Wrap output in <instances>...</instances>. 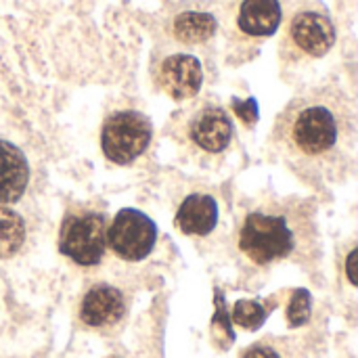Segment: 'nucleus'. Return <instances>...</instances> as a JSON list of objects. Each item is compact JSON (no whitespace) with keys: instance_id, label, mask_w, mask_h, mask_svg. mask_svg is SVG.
<instances>
[{"instance_id":"nucleus-5","label":"nucleus","mask_w":358,"mask_h":358,"mask_svg":"<svg viewBox=\"0 0 358 358\" xmlns=\"http://www.w3.org/2000/svg\"><path fill=\"white\" fill-rule=\"evenodd\" d=\"M157 241V227L155 222L134 208H124L115 214L109 231H107V243L120 256L128 262H138L151 254Z\"/></svg>"},{"instance_id":"nucleus-15","label":"nucleus","mask_w":358,"mask_h":358,"mask_svg":"<svg viewBox=\"0 0 358 358\" xmlns=\"http://www.w3.org/2000/svg\"><path fill=\"white\" fill-rule=\"evenodd\" d=\"M241 358H306L300 344L287 338H264L252 344Z\"/></svg>"},{"instance_id":"nucleus-12","label":"nucleus","mask_w":358,"mask_h":358,"mask_svg":"<svg viewBox=\"0 0 358 358\" xmlns=\"http://www.w3.org/2000/svg\"><path fill=\"white\" fill-rule=\"evenodd\" d=\"M281 25L279 0H243L237 13V27L254 38L273 36Z\"/></svg>"},{"instance_id":"nucleus-19","label":"nucleus","mask_w":358,"mask_h":358,"mask_svg":"<svg viewBox=\"0 0 358 358\" xmlns=\"http://www.w3.org/2000/svg\"><path fill=\"white\" fill-rule=\"evenodd\" d=\"M355 260H357V252H352V254H350V258H348V277H350V281L357 285V277H355Z\"/></svg>"},{"instance_id":"nucleus-11","label":"nucleus","mask_w":358,"mask_h":358,"mask_svg":"<svg viewBox=\"0 0 358 358\" xmlns=\"http://www.w3.org/2000/svg\"><path fill=\"white\" fill-rule=\"evenodd\" d=\"M174 222L185 235L203 237V235L212 233L218 222V206H216L214 197H210V195H203V193L189 195L180 203Z\"/></svg>"},{"instance_id":"nucleus-17","label":"nucleus","mask_w":358,"mask_h":358,"mask_svg":"<svg viewBox=\"0 0 358 358\" xmlns=\"http://www.w3.org/2000/svg\"><path fill=\"white\" fill-rule=\"evenodd\" d=\"M310 319V294L306 289H296L289 306H287V321L289 327H302Z\"/></svg>"},{"instance_id":"nucleus-18","label":"nucleus","mask_w":358,"mask_h":358,"mask_svg":"<svg viewBox=\"0 0 358 358\" xmlns=\"http://www.w3.org/2000/svg\"><path fill=\"white\" fill-rule=\"evenodd\" d=\"M235 105V111H237V115L239 117H243V122L248 124V126H252L254 122H256V117H258V105H256V101L254 99H248L245 103H239L237 99L233 101Z\"/></svg>"},{"instance_id":"nucleus-13","label":"nucleus","mask_w":358,"mask_h":358,"mask_svg":"<svg viewBox=\"0 0 358 358\" xmlns=\"http://www.w3.org/2000/svg\"><path fill=\"white\" fill-rule=\"evenodd\" d=\"M216 19L210 13H199V10H187L180 13L174 19V36L185 42V44H201L206 40H210L216 34Z\"/></svg>"},{"instance_id":"nucleus-7","label":"nucleus","mask_w":358,"mask_h":358,"mask_svg":"<svg viewBox=\"0 0 358 358\" xmlns=\"http://www.w3.org/2000/svg\"><path fill=\"white\" fill-rule=\"evenodd\" d=\"M287 38L298 52L306 57H323L336 42V27L327 15L317 10H302L292 19Z\"/></svg>"},{"instance_id":"nucleus-4","label":"nucleus","mask_w":358,"mask_h":358,"mask_svg":"<svg viewBox=\"0 0 358 358\" xmlns=\"http://www.w3.org/2000/svg\"><path fill=\"white\" fill-rule=\"evenodd\" d=\"M151 122L138 111L111 113L101 132V147L109 162L126 166L138 159L151 143Z\"/></svg>"},{"instance_id":"nucleus-9","label":"nucleus","mask_w":358,"mask_h":358,"mask_svg":"<svg viewBox=\"0 0 358 358\" xmlns=\"http://www.w3.org/2000/svg\"><path fill=\"white\" fill-rule=\"evenodd\" d=\"M124 313V294L107 283L90 287L80 304V319L88 327H111L122 321Z\"/></svg>"},{"instance_id":"nucleus-6","label":"nucleus","mask_w":358,"mask_h":358,"mask_svg":"<svg viewBox=\"0 0 358 358\" xmlns=\"http://www.w3.org/2000/svg\"><path fill=\"white\" fill-rule=\"evenodd\" d=\"M182 136L195 151L216 155L231 145L233 122L222 107L199 105L195 111H191L189 120L185 122Z\"/></svg>"},{"instance_id":"nucleus-2","label":"nucleus","mask_w":358,"mask_h":358,"mask_svg":"<svg viewBox=\"0 0 358 358\" xmlns=\"http://www.w3.org/2000/svg\"><path fill=\"white\" fill-rule=\"evenodd\" d=\"M315 243L317 222L308 199L258 195L243 206L237 245L254 264L266 266L310 254Z\"/></svg>"},{"instance_id":"nucleus-10","label":"nucleus","mask_w":358,"mask_h":358,"mask_svg":"<svg viewBox=\"0 0 358 358\" xmlns=\"http://www.w3.org/2000/svg\"><path fill=\"white\" fill-rule=\"evenodd\" d=\"M29 182V164L23 151L0 138V206L15 203L23 197Z\"/></svg>"},{"instance_id":"nucleus-14","label":"nucleus","mask_w":358,"mask_h":358,"mask_svg":"<svg viewBox=\"0 0 358 358\" xmlns=\"http://www.w3.org/2000/svg\"><path fill=\"white\" fill-rule=\"evenodd\" d=\"M25 241V222L8 206H0V258L15 256Z\"/></svg>"},{"instance_id":"nucleus-1","label":"nucleus","mask_w":358,"mask_h":358,"mask_svg":"<svg viewBox=\"0 0 358 358\" xmlns=\"http://www.w3.org/2000/svg\"><path fill=\"white\" fill-rule=\"evenodd\" d=\"M357 138L352 99L338 86H317L285 105L275 120L271 145L298 178L327 187L352 172Z\"/></svg>"},{"instance_id":"nucleus-8","label":"nucleus","mask_w":358,"mask_h":358,"mask_svg":"<svg viewBox=\"0 0 358 358\" xmlns=\"http://www.w3.org/2000/svg\"><path fill=\"white\" fill-rule=\"evenodd\" d=\"M201 82V63L191 55H172L159 67V84L176 101L193 99L199 92Z\"/></svg>"},{"instance_id":"nucleus-3","label":"nucleus","mask_w":358,"mask_h":358,"mask_svg":"<svg viewBox=\"0 0 358 358\" xmlns=\"http://www.w3.org/2000/svg\"><path fill=\"white\" fill-rule=\"evenodd\" d=\"M59 250L80 266H94L107 250V218L92 208H71L61 224Z\"/></svg>"},{"instance_id":"nucleus-16","label":"nucleus","mask_w":358,"mask_h":358,"mask_svg":"<svg viewBox=\"0 0 358 358\" xmlns=\"http://www.w3.org/2000/svg\"><path fill=\"white\" fill-rule=\"evenodd\" d=\"M266 317H268V310L256 300H241L233 308V323L248 331H256L258 327H262Z\"/></svg>"}]
</instances>
